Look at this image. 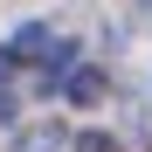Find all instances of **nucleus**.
Segmentation results:
<instances>
[{
    "instance_id": "7ed1b4c3",
    "label": "nucleus",
    "mask_w": 152,
    "mask_h": 152,
    "mask_svg": "<svg viewBox=\"0 0 152 152\" xmlns=\"http://www.w3.org/2000/svg\"><path fill=\"white\" fill-rule=\"evenodd\" d=\"M69 152H118V138H111V132H76Z\"/></svg>"
},
{
    "instance_id": "20e7f679",
    "label": "nucleus",
    "mask_w": 152,
    "mask_h": 152,
    "mask_svg": "<svg viewBox=\"0 0 152 152\" xmlns=\"http://www.w3.org/2000/svg\"><path fill=\"white\" fill-rule=\"evenodd\" d=\"M14 111H21V104H14V90L0 83V124H14Z\"/></svg>"
},
{
    "instance_id": "f03ea898",
    "label": "nucleus",
    "mask_w": 152,
    "mask_h": 152,
    "mask_svg": "<svg viewBox=\"0 0 152 152\" xmlns=\"http://www.w3.org/2000/svg\"><path fill=\"white\" fill-rule=\"evenodd\" d=\"M62 97L69 104H97V97H104V69H69L62 76Z\"/></svg>"
},
{
    "instance_id": "f257e3e1",
    "label": "nucleus",
    "mask_w": 152,
    "mask_h": 152,
    "mask_svg": "<svg viewBox=\"0 0 152 152\" xmlns=\"http://www.w3.org/2000/svg\"><path fill=\"white\" fill-rule=\"evenodd\" d=\"M76 138L62 132V124H28V132H21L14 138V152H69Z\"/></svg>"
}]
</instances>
